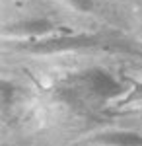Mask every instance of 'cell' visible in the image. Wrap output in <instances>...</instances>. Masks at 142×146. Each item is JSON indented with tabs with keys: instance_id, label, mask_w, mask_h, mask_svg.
Instances as JSON below:
<instances>
[{
	"instance_id": "obj_6",
	"label": "cell",
	"mask_w": 142,
	"mask_h": 146,
	"mask_svg": "<svg viewBox=\"0 0 142 146\" xmlns=\"http://www.w3.org/2000/svg\"><path fill=\"white\" fill-rule=\"evenodd\" d=\"M12 96H14V88L8 82H2V105L8 107L12 105Z\"/></svg>"
},
{
	"instance_id": "obj_4",
	"label": "cell",
	"mask_w": 142,
	"mask_h": 146,
	"mask_svg": "<svg viewBox=\"0 0 142 146\" xmlns=\"http://www.w3.org/2000/svg\"><path fill=\"white\" fill-rule=\"evenodd\" d=\"M55 27V23L49 22V20H31V22H23L20 25H12L8 29V35H14V33H22V35H43V33H49L51 29Z\"/></svg>"
},
{
	"instance_id": "obj_3",
	"label": "cell",
	"mask_w": 142,
	"mask_h": 146,
	"mask_svg": "<svg viewBox=\"0 0 142 146\" xmlns=\"http://www.w3.org/2000/svg\"><path fill=\"white\" fill-rule=\"evenodd\" d=\"M94 142L103 146H142V135L134 131H107L99 133Z\"/></svg>"
},
{
	"instance_id": "obj_1",
	"label": "cell",
	"mask_w": 142,
	"mask_h": 146,
	"mask_svg": "<svg viewBox=\"0 0 142 146\" xmlns=\"http://www.w3.org/2000/svg\"><path fill=\"white\" fill-rule=\"evenodd\" d=\"M60 92L66 100L99 105V103H105V101L117 98L123 92V86L111 72L96 66L76 72L74 76H68L60 84Z\"/></svg>"
},
{
	"instance_id": "obj_5",
	"label": "cell",
	"mask_w": 142,
	"mask_h": 146,
	"mask_svg": "<svg viewBox=\"0 0 142 146\" xmlns=\"http://www.w3.org/2000/svg\"><path fill=\"white\" fill-rule=\"evenodd\" d=\"M64 2H68L72 8H76L80 12H90L94 8V0H64Z\"/></svg>"
},
{
	"instance_id": "obj_2",
	"label": "cell",
	"mask_w": 142,
	"mask_h": 146,
	"mask_svg": "<svg viewBox=\"0 0 142 146\" xmlns=\"http://www.w3.org/2000/svg\"><path fill=\"white\" fill-rule=\"evenodd\" d=\"M101 43L98 35H68V37H53L45 41H33L27 45L33 53H60V51H72V49H88Z\"/></svg>"
}]
</instances>
